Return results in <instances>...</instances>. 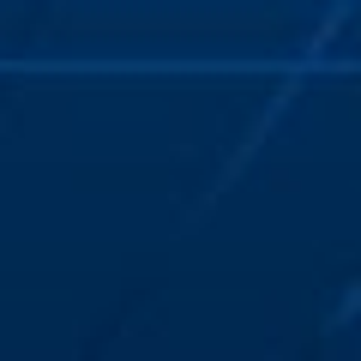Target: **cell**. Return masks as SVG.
<instances>
[]
</instances>
